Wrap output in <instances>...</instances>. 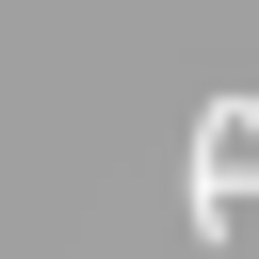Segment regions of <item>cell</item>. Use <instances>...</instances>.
<instances>
[{"label": "cell", "mask_w": 259, "mask_h": 259, "mask_svg": "<svg viewBox=\"0 0 259 259\" xmlns=\"http://www.w3.org/2000/svg\"><path fill=\"white\" fill-rule=\"evenodd\" d=\"M194 146H210V162L243 178V162H259V97H210V113H194Z\"/></svg>", "instance_id": "obj_1"}]
</instances>
